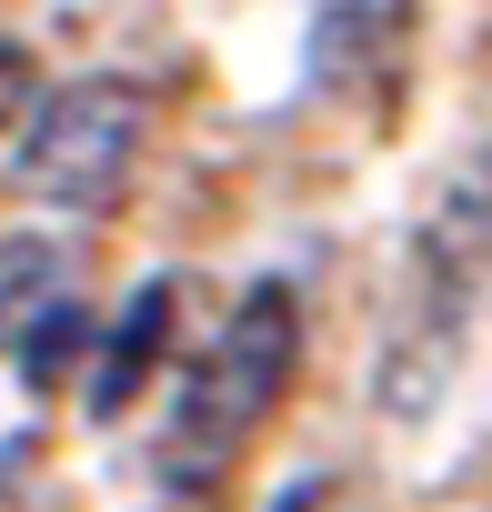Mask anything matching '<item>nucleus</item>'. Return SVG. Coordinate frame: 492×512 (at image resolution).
<instances>
[{
	"label": "nucleus",
	"instance_id": "39448f33",
	"mask_svg": "<svg viewBox=\"0 0 492 512\" xmlns=\"http://www.w3.org/2000/svg\"><path fill=\"white\" fill-rule=\"evenodd\" d=\"M31 282H51V251H11V262H0V332H11V322L31 312V302H21Z\"/></svg>",
	"mask_w": 492,
	"mask_h": 512
},
{
	"label": "nucleus",
	"instance_id": "f257e3e1",
	"mask_svg": "<svg viewBox=\"0 0 492 512\" xmlns=\"http://www.w3.org/2000/svg\"><path fill=\"white\" fill-rule=\"evenodd\" d=\"M492 272V161L452 171V191L432 201V221L412 231V272H402V332L382 352V412H432L452 352H462V322H472V292Z\"/></svg>",
	"mask_w": 492,
	"mask_h": 512
},
{
	"label": "nucleus",
	"instance_id": "f03ea898",
	"mask_svg": "<svg viewBox=\"0 0 492 512\" xmlns=\"http://www.w3.org/2000/svg\"><path fill=\"white\" fill-rule=\"evenodd\" d=\"M292 362H302V312H292L282 282H262L252 302L221 322V342L201 352V372H191L181 402H171V442H161L171 482H211L241 442H252V422L282 402Z\"/></svg>",
	"mask_w": 492,
	"mask_h": 512
},
{
	"label": "nucleus",
	"instance_id": "20e7f679",
	"mask_svg": "<svg viewBox=\"0 0 492 512\" xmlns=\"http://www.w3.org/2000/svg\"><path fill=\"white\" fill-rule=\"evenodd\" d=\"M171 312H181V292H171V282L131 292L121 332H111V342H101V362H91V422H121V412L141 402V382L161 372V342H171Z\"/></svg>",
	"mask_w": 492,
	"mask_h": 512
},
{
	"label": "nucleus",
	"instance_id": "423d86ee",
	"mask_svg": "<svg viewBox=\"0 0 492 512\" xmlns=\"http://www.w3.org/2000/svg\"><path fill=\"white\" fill-rule=\"evenodd\" d=\"M272 512H322V492H312V482H302V492H282V502H272Z\"/></svg>",
	"mask_w": 492,
	"mask_h": 512
},
{
	"label": "nucleus",
	"instance_id": "7ed1b4c3",
	"mask_svg": "<svg viewBox=\"0 0 492 512\" xmlns=\"http://www.w3.org/2000/svg\"><path fill=\"white\" fill-rule=\"evenodd\" d=\"M141 141H151V91L141 81H61L21 121V191L51 201V211H111Z\"/></svg>",
	"mask_w": 492,
	"mask_h": 512
}]
</instances>
